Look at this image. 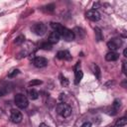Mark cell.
<instances>
[{
  "instance_id": "18",
  "label": "cell",
  "mask_w": 127,
  "mask_h": 127,
  "mask_svg": "<svg viewBox=\"0 0 127 127\" xmlns=\"http://www.w3.org/2000/svg\"><path fill=\"white\" fill-rule=\"evenodd\" d=\"M94 73L95 74V77L99 80L100 77H101V73H100V70H99V67L97 65H94Z\"/></svg>"
},
{
  "instance_id": "7",
  "label": "cell",
  "mask_w": 127,
  "mask_h": 127,
  "mask_svg": "<svg viewBox=\"0 0 127 127\" xmlns=\"http://www.w3.org/2000/svg\"><path fill=\"white\" fill-rule=\"evenodd\" d=\"M80 63H77V66L74 67V83L75 84H79L80 82V80H82V77H83V73L81 72V70L80 69Z\"/></svg>"
},
{
  "instance_id": "1",
  "label": "cell",
  "mask_w": 127,
  "mask_h": 127,
  "mask_svg": "<svg viewBox=\"0 0 127 127\" xmlns=\"http://www.w3.org/2000/svg\"><path fill=\"white\" fill-rule=\"evenodd\" d=\"M51 27H52L55 32H57L59 35H60V37L64 38L66 41L67 42H71L74 39V35L72 30L67 29L66 27H64L63 25L59 24V23H51Z\"/></svg>"
},
{
  "instance_id": "4",
  "label": "cell",
  "mask_w": 127,
  "mask_h": 127,
  "mask_svg": "<svg viewBox=\"0 0 127 127\" xmlns=\"http://www.w3.org/2000/svg\"><path fill=\"white\" fill-rule=\"evenodd\" d=\"M32 30H33L34 33L36 34V35L43 36L44 34L46 33V31H47V27H46V25L43 24V23H37V24H35L32 27Z\"/></svg>"
},
{
  "instance_id": "19",
  "label": "cell",
  "mask_w": 127,
  "mask_h": 127,
  "mask_svg": "<svg viewBox=\"0 0 127 127\" xmlns=\"http://www.w3.org/2000/svg\"><path fill=\"white\" fill-rule=\"evenodd\" d=\"M41 49L46 50V51H50V50H52V45H51L49 42H46V43H42L41 44Z\"/></svg>"
},
{
  "instance_id": "6",
  "label": "cell",
  "mask_w": 127,
  "mask_h": 127,
  "mask_svg": "<svg viewBox=\"0 0 127 127\" xmlns=\"http://www.w3.org/2000/svg\"><path fill=\"white\" fill-rule=\"evenodd\" d=\"M86 16H87V18L88 20L94 21V22H96V21H98L100 19V13L97 10H95V9H90V10H88L87 12Z\"/></svg>"
},
{
  "instance_id": "14",
  "label": "cell",
  "mask_w": 127,
  "mask_h": 127,
  "mask_svg": "<svg viewBox=\"0 0 127 127\" xmlns=\"http://www.w3.org/2000/svg\"><path fill=\"white\" fill-rule=\"evenodd\" d=\"M94 33H95V38L96 40L99 42L101 40H103V35H102V32H101V30L98 28V27H95L94 28Z\"/></svg>"
},
{
  "instance_id": "24",
  "label": "cell",
  "mask_w": 127,
  "mask_h": 127,
  "mask_svg": "<svg viewBox=\"0 0 127 127\" xmlns=\"http://www.w3.org/2000/svg\"><path fill=\"white\" fill-rule=\"evenodd\" d=\"M80 127H91V123L90 122H84Z\"/></svg>"
},
{
  "instance_id": "3",
  "label": "cell",
  "mask_w": 127,
  "mask_h": 127,
  "mask_svg": "<svg viewBox=\"0 0 127 127\" xmlns=\"http://www.w3.org/2000/svg\"><path fill=\"white\" fill-rule=\"evenodd\" d=\"M57 112L63 117H69L72 114V107L67 103H59L57 105Z\"/></svg>"
},
{
  "instance_id": "26",
  "label": "cell",
  "mask_w": 127,
  "mask_h": 127,
  "mask_svg": "<svg viewBox=\"0 0 127 127\" xmlns=\"http://www.w3.org/2000/svg\"><path fill=\"white\" fill-rule=\"evenodd\" d=\"M39 127H49L47 124H45V123H41L40 125H39Z\"/></svg>"
},
{
  "instance_id": "27",
  "label": "cell",
  "mask_w": 127,
  "mask_h": 127,
  "mask_svg": "<svg viewBox=\"0 0 127 127\" xmlns=\"http://www.w3.org/2000/svg\"><path fill=\"white\" fill-rule=\"evenodd\" d=\"M123 55H124V57H127V50L126 49L123 51Z\"/></svg>"
},
{
  "instance_id": "15",
  "label": "cell",
  "mask_w": 127,
  "mask_h": 127,
  "mask_svg": "<svg viewBox=\"0 0 127 127\" xmlns=\"http://www.w3.org/2000/svg\"><path fill=\"white\" fill-rule=\"evenodd\" d=\"M28 95L31 99H37L39 97V92L36 89H30L28 91Z\"/></svg>"
},
{
  "instance_id": "25",
  "label": "cell",
  "mask_w": 127,
  "mask_h": 127,
  "mask_svg": "<svg viewBox=\"0 0 127 127\" xmlns=\"http://www.w3.org/2000/svg\"><path fill=\"white\" fill-rule=\"evenodd\" d=\"M122 71H123V74H127V71H126V63H125V62L123 63V67H122Z\"/></svg>"
},
{
  "instance_id": "28",
  "label": "cell",
  "mask_w": 127,
  "mask_h": 127,
  "mask_svg": "<svg viewBox=\"0 0 127 127\" xmlns=\"http://www.w3.org/2000/svg\"><path fill=\"white\" fill-rule=\"evenodd\" d=\"M3 94H4V92H3V91H2L1 89H0V97H1V96L3 95Z\"/></svg>"
},
{
  "instance_id": "2",
  "label": "cell",
  "mask_w": 127,
  "mask_h": 127,
  "mask_svg": "<svg viewBox=\"0 0 127 127\" xmlns=\"http://www.w3.org/2000/svg\"><path fill=\"white\" fill-rule=\"evenodd\" d=\"M14 101H15L16 106L19 107V108H21V109L26 108L29 105V100H28V98L26 97V95H24L22 94H16L15 97H14Z\"/></svg>"
},
{
  "instance_id": "10",
  "label": "cell",
  "mask_w": 127,
  "mask_h": 127,
  "mask_svg": "<svg viewBox=\"0 0 127 127\" xmlns=\"http://www.w3.org/2000/svg\"><path fill=\"white\" fill-rule=\"evenodd\" d=\"M60 41V35L57 33V32H52L50 34V36H49V40L48 42L51 44V45H53V44H57L58 42Z\"/></svg>"
},
{
  "instance_id": "17",
  "label": "cell",
  "mask_w": 127,
  "mask_h": 127,
  "mask_svg": "<svg viewBox=\"0 0 127 127\" xmlns=\"http://www.w3.org/2000/svg\"><path fill=\"white\" fill-rule=\"evenodd\" d=\"M24 41H25V37H24L23 35H20V36H18V37L15 39L14 44H15V45H21V44L24 43Z\"/></svg>"
},
{
  "instance_id": "22",
  "label": "cell",
  "mask_w": 127,
  "mask_h": 127,
  "mask_svg": "<svg viewBox=\"0 0 127 127\" xmlns=\"http://www.w3.org/2000/svg\"><path fill=\"white\" fill-rule=\"evenodd\" d=\"M19 73H20L19 70H13L11 73H9V74H8V78H14V77H16V75L18 74Z\"/></svg>"
},
{
  "instance_id": "11",
  "label": "cell",
  "mask_w": 127,
  "mask_h": 127,
  "mask_svg": "<svg viewBox=\"0 0 127 127\" xmlns=\"http://www.w3.org/2000/svg\"><path fill=\"white\" fill-rule=\"evenodd\" d=\"M118 58H119V54H117L116 52H109L105 56V60L107 62H114L118 60Z\"/></svg>"
},
{
  "instance_id": "8",
  "label": "cell",
  "mask_w": 127,
  "mask_h": 127,
  "mask_svg": "<svg viewBox=\"0 0 127 127\" xmlns=\"http://www.w3.org/2000/svg\"><path fill=\"white\" fill-rule=\"evenodd\" d=\"M11 120L14 123H20L22 121V114L17 109H12L11 110Z\"/></svg>"
},
{
  "instance_id": "23",
  "label": "cell",
  "mask_w": 127,
  "mask_h": 127,
  "mask_svg": "<svg viewBox=\"0 0 127 127\" xmlns=\"http://www.w3.org/2000/svg\"><path fill=\"white\" fill-rule=\"evenodd\" d=\"M61 83H62V86H64V87H67V84H69V80H67L66 78H63V77H61Z\"/></svg>"
},
{
  "instance_id": "13",
  "label": "cell",
  "mask_w": 127,
  "mask_h": 127,
  "mask_svg": "<svg viewBox=\"0 0 127 127\" xmlns=\"http://www.w3.org/2000/svg\"><path fill=\"white\" fill-rule=\"evenodd\" d=\"M120 100H118V99H116L114 102H113V104H112V115H115L116 113H117V111L119 110V108H120Z\"/></svg>"
},
{
  "instance_id": "16",
  "label": "cell",
  "mask_w": 127,
  "mask_h": 127,
  "mask_svg": "<svg viewBox=\"0 0 127 127\" xmlns=\"http://www.w3.org/2000/svg\"><path fill=\"white\" fill-rule=\"evenodd\" d=\"M126 123H127V118L126 117H122V118H119L118 120H116L114 125H116L117 127H121V126L126 125Z\"/></svg>"
},
{
  "instance_id": "5",
  "label": "cell",
  "mask_w": 127,
  "mask_h": 127,
  "mask_svg": "<svg viewBox=\"0 0 127 127\" xmlns=\"http://www.w3.org/2000/svg\"><path fill=\"white\" fill-rule=\"evenodd\" d=\"M122 45V41L120 39H111L107 43V47L109 50H111V52H114L117 49H119Z\"/></svg>"
},
{
  "instance_id": "29",
  "label": "cell",
  "mask_w": 127,
  "mask_h": 127,
  "mask_svg": "<svg viewBox=\"0 0 127 127\" xmlns=\"http://www.w3.org/2000/svg\"><path fill=\"white\" fill-rule=\"evenodd\" d=\"M111 127H117V126H116V125H113V126H111Z\"/></svg>"
},
{
  "instance_id": "21",
  "label": "cell",
  "mask_w": 127,
  "mask_h": 127,
  "mask_svg": "<svg viewBox=\"0 0 127 127\" xmlns=\"http://www.w3.org/2000/svg\"><path fill=\"white\" fill-rule=\"evenodd\" d=\"M44 9H45L46 11H48V12H52V11H54V9H55V5H54V4H49V5H47L46 7H44Z\"/></svg>"
},
{
  "instance_id": "12",
  "label": "cell",
  "mask_w": 127,
  "mask_h": 127,
  "mask_svg": "<svg viewBox=\"0 0 127 127\" xmlns=\"http://www.w3.org/2000/svg\"><path fill=\"white\" fill-rule=\"evenodd\" d=\"M57 58L60 59V60H71L72 56L67 51H60L57 54Z\"/></svg>"
},
{
  "instance_id": "20",
  "label": "cell",
  "mask_w": 127,
  "mask_h": 127,
  "mask_svg": "<svg viewBox=\"0 0 127 127\" xmlns=\"http://www.w3.org/2000/svg\"><path fill=\"white\" fill-rule=\"evenodd\" d=\"M42 81L40 80H33L32 81L29 82V86L30 87H35V86H39V84H41Z\"/></svg>"
},
{
  "instance_id": "9",
  "label": "cell",
  "mask_w": 127,
  "mask_h": 127,
  "mask_svg": "<svg viewBox=\"0 0 127 127\" xmlns=\"http://www.w3.org/2000/svg\"><path fill=\"white\" fill-rule=\"evenodd\" d=\"M33 63H34V66L37 67H44L47 66L48 60L44 57H37V58H35V60H34Z\"/></svg>"
}]
</instances>
